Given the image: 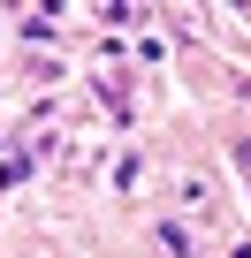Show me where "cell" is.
<instances>
[{
  "label": "cell",
  "mask_w": 251,
  "mask_h": 258,
  "mask_svg": "<svg viewBox=\"0 0 251 258\" xmlns=\"http://www.w3.org/2000/svg\"><path fill=\"white\" fill-rule=\"evenodd\" d=\"M243 167H251V152H243Z\"/></svg>",
  "instance_id": "cell-1"
}]
</instances>
